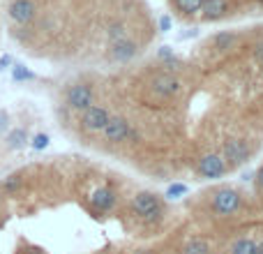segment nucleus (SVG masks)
Masks as SVG:
<instances>
[{"label":"nucleus","mask_w":263,"mask_h":254,"mask_svg":"<svg viewBox=\"0 0 263 254\" xmlns=\"http://www.w3.org/2000/svg\"><path fill=\"white\" fill-rule=\"evenodd\" d=\"M132 208H134V213L139 215L145 224H157V222H162V217H164L162 199H159L155 192H148V190L139 192V194L132 199Z\"/></svg>","instance_id":"1"},{"label":"nucleus","mask_w":263,"mask_h":254,"mask_svg":"<svg viewBox=\"0 0 263 254\" xmlns=\"http://www.w3.org/2000/svg\"><path fill=\"white\" fill-rule=\"evenodd\" d=\"M65 104L74 111H86L95 104V90L90 83H74L65 90Z\"/></svg>","instance_id":"2"},{"label":"nucleus","mask_w":263,"mask_h":254,"mask_svg":"<svg viewBox=\"0 0 263 254\" xmlns=\"http://www.w3.org/2000/svg\"><path fill=\"white\" fill-rule=\"evenodd\" d=\"M240 192L233 190V187H222L213 194V210L222 217H229V215L238 213L240 208Z\"/></svg>","instance_id":"3"},{"label":"nucleus","mask_w":263,"mask_h":254,"mask_svg":"<svg viewBox=\"0 0 263 254\" xmlns=\"http://www.w3.org/2000/svg\"><path fill=\"white\" fill-rule=\"evenodd\" d=\"M7 14L14 23H18V26H28V23L37 16V3L35 0H9Z\"/></svg>","instance_id":"4"},{"label":"nucleus","mask_w":263,"mask_h":254,"mask_svg":"<svg viewBox=\"0 0 263 254\" xmlns=\"http://www.w3.org/2000/svg\"><path fill=\"white\" fill-rule=\"evenodd\" d=\"M109 118H111V114H109V109H106V106L92 104L90 109H86L81 114V127L86 132H104Z\"/></svg>","instance_id":"5"},{"label":"nucleus","mask_w":263,"mask_h":254,"mask_svg":"<svg viewBox=\"0 0 263 254\" xmlns=\"http://www.w3.org/2000/svg\"><path fill=\"white\" fill-rule=\"evenodd\" d=\"M132 130H134V127L127 123V118H123V116H111L109 123L104 127V139L109 141V143H123V141H129Z\"/></svg>","instance_id":"6"},{"label":"nucleus","mask_w":263,"mask_h":254,"mask_svg":"<svg viewBox=\"0 0 263 254\" xmlns=\"http://www.w3.org/2000/svg\"><path fill=\"white\" fill-rule=\"evenodd\" d=\"M250 143L245 139H231L224 143V159L229 162V167H240L250 159Z\"/></svg>","instance_id":"7"},{"label":"nucleus","mask_w":263,"mask_h":254,"mask_svg":"<svg viewBox=\"0 0 263 254\" xmlns=\"http://www.w3.org/2000/svg\"><path fill=\"white\" fill-rule=\"evenodd\" d=\"M196 171H199L201 178L217 180V178H222L224 173H227V162H224V157L210 153V155H205V157L199 159V167H196Z\"/></svg>","instance_id":"8"},{"label":"nucleus","mask_w":263,"mask_h":254,"mask_svg":"<svg viewBox=\"0 0 263 254\" xmlns=\"http://www.w3.org/2000/svg\"><path fill=\"white\" fill-rule=\"evenodd\" d=\"M116 204H118V194H116L114 187L102 185L90 194V206L97 213H111L116 208Z\"/></svg>","instance_id":"9"},{"label":"nucleus","mask_w":263,"mask_h":254,"mask_svg":"<svg viewBox=\"0 0 263 254\" xmlns=\"http://www.w3.org/2000/svg\"><path fill=\"white\" fill-rule=\"evenodd\" d=\"M150 90L159 97H173L180 93V81H178L176 77H171V74H159V77L153 79Z\"/></svg>","instance_id":"10"},{"label":"nucleus","mask_w":263,"mask_h":254,"mask_svg":"<svg viewBox=\"0 0 263 254\" xmlns=\"http://www.w3.org/2000/svg\"><path fill=\"white\" fill-rule=\"evenodd\" d=\"M109 53H111V58H114L116 63H129V60L139 53V46H136V42H132L129 37H125V40L111 42Z\"/></svg>","instance_id":"11"},{"label":"nucleus","mask_w":263,"mask_h":254,"mask_svg":"<svg viewBox=\"0 0 263 254\" xmlns=\"http://www.w3.org/2000/svg\"><path fill=\"white\" fill-rule=\"evenodd\" d=\"M203 19L205 21H217V19H224L229 14V0H205L203 7Z\"/></svg>","instance_id":"12"},{"label":"nucleus","mask_w":263,"mask_h":254,"mask_svg":"<svg viewBox=\"0 0 263 254\" xmlns=\"http://www.w3.org/2000/svg\"><path fill=\"white\" fill-rule=\"evenodd\" d=\"M9 150H21L30 143V134H28L26 127H16V130H9L7 132V139H5Z\"/></svg>","instance_id":"13"},{"label":"nucleus","mask_w":263,"mask_h":254,"mask_svg":"<svg viewBox=\"0 0 263 254\" xmlns=\"http://www.w3.org/2000/svg\"><path fill=\"white\" fill-rule=\"evenodd\" d=\"M231 254H259V243L252 238H240L231 245Z\"/></svg>","instance_id":"14"},{"label":"nucleus","mask_w":263,"mask_h":254,"mask_svg":"<svg viewBox=\"0 0 263 254\" xmlns=\"http://www.w3.org/2000/svg\"><path fill=\"white\" fill-rule=\"evenodd\" d=\"M180 254H210V245L203 238H192V241L182 247Z\"/></svg>","instance_id":"15"},{"label":"nucleus","mask_w":263,"mask_h":254,"mask_svg":"<svg viewBox=\"0 0 263 254\" xmlns=\"http://www.w3.org/2000/svg\"><path fill=\"white\" fill-rule=\"evenodd\" d=\"M21 185H23V178L18 176V173H12V176L3 178V183H0V190L7 192V194H16V192L21 190Z\"/></svg>","instance_id":"16"},{"label":"nucleus","mask_w":263,"mask_h":254,"mask_svg":"<svg viewBox=\"0 0 263 254\" xmlns=\"http://www.w3.org/2000/svg\"><path fill=\"white\" fill-rule=\"evenodd\" d=\"M12 79L16 83H26V81H35V72H30V69L26 67V65H21V63H16L12 67Z\"/></svg>","instance_id":"17"},{"label":"nucleus","mask_w":263,"mask_h":254,"mask_svg":"<svg viewBox=\"0 0 263 254\" xmlns=\"http://www.w3.org/2000/svg\"><path fill=\"white\" fill-rule=\"evenodd\" d=\"M233 42H236V35L233 32H217V35L213 37V44H215V49L217 51H229L233 46Z\"/></svg>","instance_id":"18"},{"label":"nucleus","mask_w":263,"mask_h":254,"mask_svg":"<svg viewBox=\"0 0 263 254\" xmlns=\"http://www.w3.org/2000/svg\"><path fill=\"white\" fill-rule=\"evenodd\" d=\"M205 0H176V7L180 9L182 14H187V16H192V14L201 12V7H203Z\"/></svg>","instance_id":"19"},{"label":"nucleus","mask_w":263,"mask_h":254,"mask_svg":"<svg viewBox=\"0 0 263 254\" xmlns=\"http://www.w3.org/2000/svg\"><path fill=\"white\" fill-rule=\"evenodd\" d=\"M185 194H187L185 183H173V185H168V190H166V199L168 201H178V199H182Z\"/></svg>","instance_id":"20"},{"label":"nucleus","mask_w":263,"mask_h":254,"mask_svg":"<svg viewBox=\"0 0 263 254\" xmlns=\"http://www.w3.org/2000/svg\"><path fill=\"white\" fill-rule=\"evenodd\" d=\"M106 35H109L111 42H118V40H125V37H127V30H125L123 23H111L109 30H106Z\"/></svg>","instance_id":"21"},{"label":"nucleus","mask_w":263,"mask_h":254,"mask_svg":"<svg viewBox=\"0 0 263 254\" xmlns=\"http://www.w3.org/2000/svg\"><path fill=\"white\" fill-rule=\"evenodd\" d=\"M28 146H30L32 150H44L46 146H49V134H44V132H40V134H35V136H32V139H30V143H28Z\"/></svg>","instance_id":"22"},{"label":"nucleus","mask_w":263,"mask_h":254,"mask_svg":"<svg viewBox=\"0 0 263 254\" xmlns=\"http://www.w3.org/2000/svg\"><path fill=\"white\" fill-rule=\"evenodd\" d=\"M7 127H9V116L5 114V111H0V134L7 132Z\"/></svg>","instance_id":"23"},{"label":"nucleus","mask_w":263,"mask_h":254,"mask_svg":"<svg viewBox=\"0 0 263 254\" xmlns=\"http://www.w3.org/2000/svg\"><path fill=\"white\" fill-rule=\"evenodd\" d=\"M254 185H256V190L259 192H263V167L254 173Z\"/></svg>","instance_id":"24"},{"label":"nucleus","mask_w":263,"mask_h":254,"mask_svg":"<svg viewBox=\"0 0 263 254\" xmlns=\"http://www.w3.org/2000/svg\"><path fill=\"white\" fill-rule=\"evenodd\" d=\"M159 28H162V32H168V30H171V19L162 16V19H159Z\"/></svg>","instance_id":"25"},{"label":"nucleus","mask_w":263,"mask_h":254,"mask_svg":"<svg viewBox=\"0 0 263 254\" xmlns=\"http://www.w3.org/2000/svg\"><path fill=\"white\" fill-rule=\"evenodd\" d=\"M9 65H12V56H7V53H5L3 58H0V72H3V69H7Z\"/></svg>","instance_id":"26"},{"label":"nucleus","mask_w":263,"mask_h":254,"mask_svg":"<svg viewBox=\"0 0 263 254\" xmlns=\"http://www.w3.org/2000/svg\"><path fill=\"white\" fill-rule=\"evenodd\" d=\"M256 58H259L261 63H263V42H261L259 46H256Z\"/></svg>","instance_id":"27"},{"label":"nucleus","mask_w":263,"mask_h":254,"mask_svg":"<svg viewBox=\"0 0 263 254\" xmlns=\"http://www.w3.org/2000/svg\"><path fill=\"white\" fill-rule=\"evenodd\" d=\"M21 254H44V252L37 250V247H30V250H26V252H21Z\"/></svg>","instance_id":"28"},{"label":"nucleus","mask_w":263,"mask_h":254,"mask_svg":"<svg viewBox=\"0 0 263 254\" xmlns=\"http://www.w3.org/2000/svg\"><path fill=\"white\" fill-rule=\"evenodd\" d=\"M259 254H263V241L259 243Z\"/></svg>","instance_id":"29"},{"label":"nucleus","mask_w":263,"mask_h":254,"mask_svg":"<svg viewBox=\"0 0 263 254\" xmlns=\"http://www.w3.org/2000/svg\"><path fill=\"white\" fill-rule=\"evenodd\" d=\"M0 196H3V190H0Z\"/></svg>","instance_id":"30"},{"label":"nucleus","mask_w":263,"mask_h":254,"mask_svg":"<svg viewBox=\"0 0 263 254\" xmlns=\"http://www.w3.org/2000/svg\"><path fill=\"white\" fill-rule=\"evenodd\" d=\"M261 3H263V0H261Z\"/></svg>","instance_id":"31"}]
</instances>
